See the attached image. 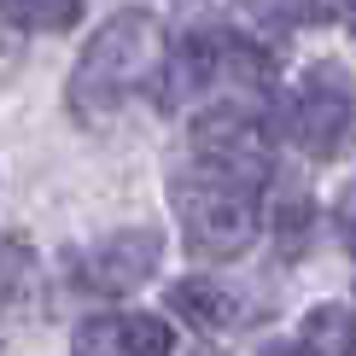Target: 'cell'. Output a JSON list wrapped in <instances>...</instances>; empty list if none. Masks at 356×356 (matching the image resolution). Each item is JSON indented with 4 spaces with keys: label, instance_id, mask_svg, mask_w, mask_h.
<instances>
[{
    "label": "cell",
    "instance_id": "obj_2",
    "mask_svg": "<svg viewBox=\"0 0 356 356\" xmlns=\"http://www.w3.org/2000/svg\"><path fill=\"white\" fill-rule=\"evenodd\" d=\"M175 216L193 257H240L257 240V187L199 164L175 175Z\"/></svg>",
    "mask_w": 356,
    "mask_h": 356
},
{
    "label": "cell",
    "instance_id": "obj_7",
    "mask_svg": "<svg viewBox=\"0 0 356 356\" xmlns=\"http://www.w3.org/2000/svg\"><path fill=\"white\" fill-rule=\"evenodd\" d=\"M170 309L187 321V327H199V333H222V327H234V321H240L234 292L216 286V280H204V275L175 280V286H170Z\"/></svg>",
    "mask_w": 356,
    "mask_h": 356
},
{
    "label": "cell",
    "instance_id": "obj_3",
    "mask_svg": "<svg viewBox=\"0 0 356 356\" xmlns=\"http://www.w3.org/2000/svg\"><path fill=\"white\" fill-rule=\"evenodd\" d=\"M193 152L204 170H222L234 181L257 187L269 175V129L251 106H211L193 117Z\"/></svg>",
    "mask_w": 356,
    "mask_h": 356
},
{
    "label": "cell",
    "instance_id": "obj_8",
    "mask_svg": "<svg viewBox=\"0 0 356 356\" xmlns=\"http://www.w3.org/2000/svg\"><path fill=\"white\" fill-rule=\"evenodd\" d=\"M304 356H356V316L345 304H316L298 327Z\"/></svg>",
    "mask_w": 356,
    "mask_h": 356
},
{
    "label": "cell",
    "instance_id": "obj_11",
    "mask_svg": "<svg viewBox=\"0 0 356 356\" xmlns=\"http://www.w3.org/2000/svg\"><path fill=\"white\" fill-rule=\"evenodd\" d=\"M216 70H222V76H234V82L263 88V82L275 76V53H269V47H257V41H245V35H222Z\"/></svg>",
    "mask_w": 356,
    "mask_h": 356
},
{
    "label": "cell",
    "instance_id": "obj_5",
    "mask_svg": "<svg viewBox=\"0 0 356 356\" xmlns=\"http://www.w3.org/2000/svg\"><path fill=\"white\" fill-rule=\"evenodd\" d=\"M158 263H164V234L117 228V234H106L99 245H88L76 257V280L88 292H99V298H123V292H135V286H146L158 275Z\"/></svg>",
    "mask_w": 356,
    "mask_h": 356
},
{
    "label": "cell",
    "instance_id": "obj_12",
    "mask_svg": "<svg viewBox=\"0 0 356 356\" xmlns=\"http://www.w3.org/2000/svg\"><path fill=\"white\" fill-rule=\"evenodd\" d=\"M117 333H123L129 356H170L175 350V333L164 316H117Z\"/></svg>",
    "mask_w": 356,
    "mask_h": 356
},
{
    "label": "cell",
    "instance_id": "obj_14",
    "mask_svg": "<svg viewBox=\"0 0 356 356\" xmlns=\"http://www.w3.org/2000/svg\"><path fill=\"white\" fill-rule=\"evenodd\" d=\"M309 211H316V204H309V193H304V187H286V193L275 199V234H280V240L309 234Z\"/></svg>",
    "mask_w": 356,
    "mask_h": 356
},
{
    "label": "cell",
    "instance_id": "obj_13",
    "mask_svg": "<svg viewBox=\"0 0 356 356\" xmlns=\"http://www.w3.org/2000/svg\"><path fill=\"white\" fill-rule=\"evenodd\" d=\"M76 356H129L123 350V333H117V316H94L76 327V345H70Z\"/></svg>",
    "mask_w": 356,
    "mask_h": 356
},
{
    "label": "cell",
    "instance_id": "obj_1",
    "mask_svg": "<svg viewBox=\"0 0 356 356\" xmlns=\"http://www.w3.org/2000/svg\"><path fill=\"white\" fill-rule=\"evenodd\" d=\"M158 58H164V24L152 12H140V6L117 12V18H106L88 35L76 70L65 82V106L82 123H106L140 82H152Z\"/></svg>",
    "mask_w": 356,
    "mask_h": 356
},
{
    "label": "cell",
    "instance_id": "obj_17",
    "mask_svg": "<svg viewBox=\"0 0 356 356\" xmlns=\"http://www.w3.org/2000/svg\"><path fill=\"white\" fill-rule=\"evenodd\" d=\"M345 6H356V0H345Z\"/></svg>",
    "mask_w": 356,
    "mask_h": 356
},
{
    "label": "cell",
    "instance_id": "obj_16",
    "mask_svg": "<svg viewBox=\"0 0 356 356\" xmlns=\"http://www.w3.org/2000/svg\"><path fill=\"white\" fill-rule=\"evenodd\" d=\"M257 356H304L298 345H269V350H257Z\"/></svg>",
    "mask_w": 356,
    "mask_h": 356
},
{
    "label": "cell",
    "instance_id": "obj_10",
    "mask_svg": "<svg viewBox=\"0 0 356 356\" xmlns=\"http://www.w3.org/2000/svg\"><path fill=\"white\" fill-rule=\"evenodd\" d=\"M88 0H0V18L12 29H70Z\"/></svg>",
    "mask_w": 356,
    "mask_h": 356
},
{
    "label": "cell",
    "instance_id": "obj_6",
    "mask_svg": "<svg viewBox=\"0 0 356 356\" xmlns=\"http://www.w3.org/2000/svg\"><path fill=\"white\" fill-rule=\"evenodd\" d=\"M216 53H222V35H216V29H193L175 53L158 58V70H152V76H158V106H181V99L204 94L211 76H222V70H216Z\"/></svg>",
    "mask_w": 356,
    "mask_h": 356
},
{
    "label": "cell",
    "instance_id": "obj_15",
    "mask_svg": "<svg viewBox=\"0 0 356 356\" xmlns=\"http://www.w3.org/2000/svg\"><path fill=\"white\" fill-rule=\"evenodd\" d=\"M333 216H339V234H345V245L356 251V181L339 193V211H333Z\"/></svg>",
    "mask_w": 356,
    "mask_h": 356
},
{
    "label": "cell",
    "instance_id": "obj_4",
    "mask_svg": "<svg viewBox=\"0 0 356 356\" xmlns=\"http://www.w3.org/2000/svg\"><path fill=\"white\" fill-rule=\"evenodd\" d=\"M350 111H356L350 70L345 65H309L298 94H292V140L309 158H333L345 129H350Z\"/></svg>",
    "mask_w": 356,
    "mask_h": 356
},
{
    "label": "cell",
    "instance_id": "obj_9",
    "mask_svg": "<svg viewBox=\"0 0 356 356\" xmlns=\"http://www.w3.org/2000/svg\"><path fill=\"white\" fill-rule=\"evenodd\" d=\"M35 298V251L24 234H0V309H24Z\"/></svg>",
    "mask_w": 356,
    "mask_h": 356
}]
</instances>
